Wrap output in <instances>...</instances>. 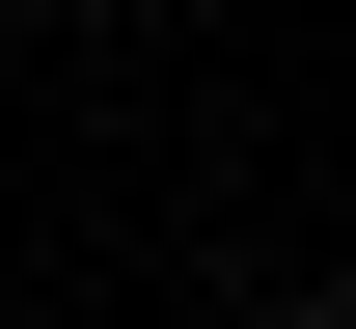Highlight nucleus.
Wrapping results in <instances>:
<instances>
[{
    "label": "nucleus",
    "instance_id": "1",
    "mask_svg": "<svg viewBox=\"0 0 356 329\" xmlns=\"http://www.w3.org/2000/svg\"><path fill=\"white\" fill-rule=\"evenodd\" d=\"M329 329H356V247H329Z\"/></svg>",
    "mask_w": 356,
    "mask_h": 329
},
{
    "label": "nucleus",
    "instance_id": "2",
    "mask_svg": "<svg viewBox=\"0 0 356 329\" xmlns=\"http://www.w3.org/2000/svg\"><path fill=\"white\" fill-rule=\"evenodd\" d=\"M0 55H28V0H0Z\"/></svg>",
    "mask_w": 356,
    "mask_h": 329
}]
</instances>
